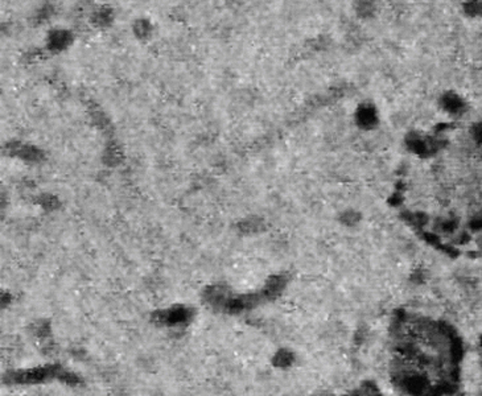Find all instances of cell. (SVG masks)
<instances>
[{
	"mask_svg": "<svg viewBox=\"0 0 482 396\" xmlns=\"http://www.w3.org/2000/svg\"><path fill=\"white\" fill-rule=\"evenodd\" d=\"M57 377H68L66 374H61L60 367H39V368H32L28 371H20L15 375V382L17 383H36V382H43L46 379H53Z\"/></svg>",
	"mask_w": 482,
	"mask_h": 396,
	"instance_id": "obj_1",
	"label": "cell"
}]
</instances>
